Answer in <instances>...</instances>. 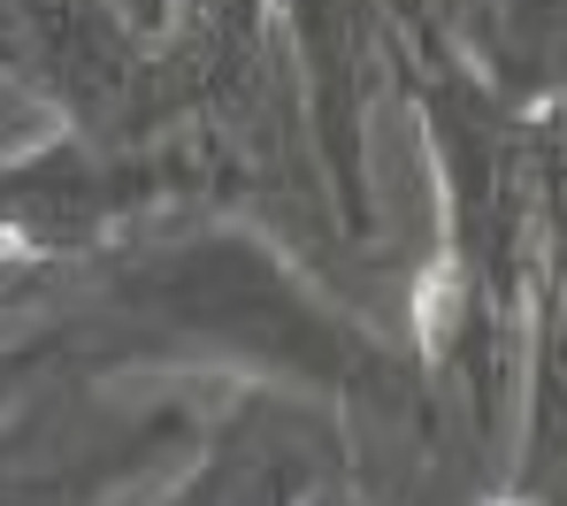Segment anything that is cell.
Instances as JSON below:
<instances>
[{
	"label": "cell",
	"mask_w": 567,
	"mask_h": 506,
	"mask_svg": "<svg viewBox=\"0 0 567 506\" xmlns=\"http://www.w3.org/2000/svg\"><path fill=\"white\" fill-rule=\"evenodd\" d=\"M491 506H522V499H491Z\"/></svg>",
	"instance_id": "cell-1"
}]
</instances>
